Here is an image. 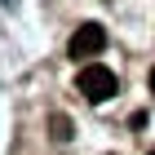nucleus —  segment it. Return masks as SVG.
Segmentation results:
<instances>
[{
	"label": "nucleus",
	"mask_w": 155,
	"mask_h": 155,
	"mask_svg": "<svg viewBox=\"0 0 155 155\" xmlns=\"http://www.w3.org/2000/svg\"><path fill=\"white\" fill-rule=\"evenodd\" d=\"M53 137H58V142L71 137V120H67V115H53Z\"/></svg>",
	"instance_id": "nucleus-3"
},
{
	"label": "nucleus",
	"mask_w": 155,
	"mask_h": 155,
	"mask_svg": "<svg viewBox=\"0 0 155 155\" xmlns=\"http://www.w3.org/2000/svg\"><path fill=\"white\" fill-rule=\"evenodd\" d=\"M151 155H155V151H151Z\"/></svg>",
	"instance_id": "nucleus-5"
},
{
	"label": "nucleus",
	"mask_w": 155,
	"mask_h": 155,
	"mask_svg": "<svg viewBox=\"0 0 155 155\" xmlns=\"http://www.w3.org/2000/svg\"><path fill=\"white\" fill-rule=\"evenodd\" d=\"M151 93H155V67H151Z\"/></svg>",
	"instance_id": "nucleus-4"
},
{
	"label": "nucleus",
	"mask_w": 155,
	"mask_h": 155,
	"mask_svg": "<svg viewBox=\"0 0 155 155\" xmlns=\"http://www.w3.org/2000/svg\"><path fill=\"white\" fill-rule=\"evenodd\" d=\"M102 49H107V27H97V22L75 27V36L67 40V53H71L75 62H80V58H93V53H102Z\"/></svg>",
	"instance_id": "nucleus-2"
},
{
	"label": "nucleus",
	"mask_w": 155,
	"mask_h": 155,
	"mask_svg": "<svg viewBox=\"0 0 155 155\" xmlns=\"http://www.w3.org/2000/svg\"><path fill=\"white\" fill-rule=\"evenodd\" d=\"M80 93L89 97V102H107V97H115V71L102 67V62H89V67L80 71Z\"/></svg>",
	"instance_id": "nucleus-1"
}]
</instances>
